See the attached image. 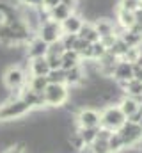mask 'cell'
I'll list each match as a JSON object with an SVG mask.
<instances>
[{
	"label": "cell",
	"mask_w": 142,
	"mask_h": 153,
	"mask_svg": "<svg viewBox=\"0 0 142 153\" xmlns=\"http://www.w3.org/2000/svg\"><path fill=\"white\" fill-rule=\"evenodd\" d=\"M44 100L48 109H59L70 100V87L66 84H48L44 89Z\"/></svg>",
	"instance_id": "obj_1"
},
{
	"label": "cell",
	"mask_w": 142,
	"mask_h": 153,
	"mask_svg": "<svg viewBox=\"0 0 142 153\" xmlns=\"http://www.w3.org/2000/svg\"><path fill=\"white\" fill-rule=\"evenodd\" d=\"M30 111L32 109L21 98L9 100V102L0 105V121H13V119H18V117H25V116H29Z\"/></svg>",
	"instance_id": "obj_2"
},
{
	"label": "cell",
	"mask_w": 142,
	"mask_h": 153,
	"mask_svg": "<svg viewBox=\"0 0 142 153\" xmlns=\"http://www.w3.org/2000/svg\"><path fill=\"white\" fill-rule=\"evenodd\" d=\"M100 112H101V123H100V126L110 128L114 132H117L124 125V121H126V116L121 112L119 105H106L105 109L100 111Z\"/></svg>",
	"instance_id": "obj_3"
},
{
	"label": "cell",
	"mask_w": 142,
	"mask_h": 153,
	"mask_svg": "<svg viewBox=\"0 0 142 153\" xmlns=\"http://www.w3.org/2000/svg\"><path fill=\"white\" fill-rule=\"evenodd\" d=\"M2 80H4V84H5V87H7V89L21 93V87L25 85L27 76H25V71H23L18 64H14V66H9V68L4 71Z\"/></svg>",
	"instance_id": "obj_4"
},
{
	"label": "cell",
	"mask_w": 142,
	"mask_h": 153,
	"mask_svg": "<svg viewBox=\"0 0 142 153\" xmlns=\"http://www.w3.org/2000/svg\"><path fill=\"white\" fill-rule=\"evenodd\" d=\"M117 134L123 137L124 148H135L139 144V141L142 139V126L132 121H124V125L117 130Z\"/></svg>",
	"instance_id": "obj_5"
},
{
	"label": "cell",
	"mask_w": 142,
	"mask_h": 153,
	"mask_svg": "<svg viewBox=\"0 0 142 153\" xmlns=\"http://www.w3.org/2000/svg\"><path fill=\"white\" fill-rule=\"evenodd\" d=\"M75 123L78 128H92V126H100L101 123V112L98 109L92 107H84L78 111V114L75 116Z\"/></svg>",
	"instance_id": "obj_6"
},
{
	"label": "cell",
	"mask_w": 142,
	"mask_h": 153,
	"mask_svg": "<svg viewBox=\"0 0 142 153\" xmlns=\"http://www.w3.org/2000/svg\"><path fill=\"white\" fill-rule=\"evenodd\" d=\"M62 36H64V32H62L61 23H57V22H53V20L43 23V25L39 27V30H37V38L43 39L46 45H52V43L59 41Z\"/></svg>",
	"instance_id": "obj_7"
},
{
	"label": "cell",
	"mask_w": 142,
	"mask_h": 153,
	"mask_svg": "<svg viewBox=\"0 0 142 153\" xmlns=\"http://www.w3.org/2000/svg\"><path fill=\"white\" fill-rule=\"evenodd\" d=\"M112 78H114V80L117 82V85L124 91L128 80L133 78V64H132V62H126V61H119L117 66H115V71H114V76H112Z\"/></svg>",
	"instance_id": "obj_8"
},
{
	"label": "cell",
	"mask_w": 142,
	"mask_h": 153,
	"mask_svg": "<svg viewBox=\"0 0 142 153\" xmlns=\"http://www.w3.org/2000/svg\"><path fill=\"white\" fill-rule=\"evenodd\" d=\"M48 53V45L39 38H34L29 45H27V59L32 61V59H37V57H46Z\"/></svg>",
	"instance_id": "obj_9"
},
{
	"label": "cell",
	"mask_w": 142,
	"mask_h": 153,
	"mask_svg": "<svg viewBox=\"0 0 142 153\" xmlns=\"http://www.w3.org/2000/svg\"><path fill=\"white\" fill-rule=\"evenodd\" d=\"M82 25H84V18L78 13H71L70 16L61 23L64 34H78V30L82 29Z\"/></svg>",
	"instance_id": "obj_10"
},
{
	"label": "cell",
	"mask_w": 142,
	"mask_h": 153,
	"mask_svg": "<svg viewBox=\"0 0 142 153\" xmlns=\"http://www.w3.org/2000/svg\"><path fill=\"white\" fill-rule=\"evenodd\" d=\"M85 82V73H84V68L82 64L75 66L66 71V85L68 87H76V85H82Z\"/></svg>",
	"instance_id": "obj_11"
},
{
	"label": "cell",
	"mask_w": 142,
	"mask_h": 153,
	"mask_svg": "<svg viewBox=\"0 0 142 153\" xmlns=\"http://www.w3.org/2000/svg\"><path fill=\"white\" fill-rule=\"evenodd\" d=\"M115 23L121 25L124 30H130L135 27L137 23V18H135V13H130V11H124V9H119L117 7V13H115Z\"/></svg>",
	"instance_id": "obj_12"
},
{
	"label": "cell",
	"mask_w": 142,
	"mask_h": 153,
	"mask_svg": "<svg viewBox=\"0 0 142 153\" xmlns=\"http://www.w3.org/2000/svg\"><path fill=\"white\" fill-rule=\"evenodd\" d=\"M30 73H32V76H46L50 73L46 57H37V59L30 61Z\"/></svg>",
	"instance_id": "obj_13"
},
{
	"label": "cell",
	"mask_w": 142,
	"mask_h": 153,
	"mask_svg": "<svg viewBox=\"0 0 142 153\" xmlns=\"http://www.w3.org/2000/svg\"><path fill=\"white\" fill-rule=\"evenodd\" d=\"M76 36H78L80 39L89 41V43H96V41H100V34L96 32V29H94V25H92L91 22H84V25H82V29L78 30Z\"/></svg>",
	"instance_id": "obj_14"
},
{
	"label": "cell",
	"mask_w": 142,
	"mask_h": 153,
	"mask_svg": "<svg viewBox=\"0 0 142 153\" xmlns=\"http://www.w3.org/2000/svg\"><path fill=\"white\" fill-rule=\"evenodd\" d=\"M48 13H50V20H53V22H57V23H62L73 11H71L70 7H66L64 4H59V5H55V7H50Z\"/></svg>",
	"instance_id": "obj_15"
},
{
	"label": "cell",
	"mask_w": 142,
	"mask_h": 153,
	"mask_svg": "<svg viewBox=\"0 0 142 153\" xmlns=\"http://www.w3.org/2000/svg\"><path fill=\"white\" fill-rule=\"evenodd\" d=\"M114 23H115V22H112V20H108V18H100V20L92 22V25H94L96 32L100 34V38H105V36L114 34Z\"/></svg>",
	"instance_id": "obj_16"
},
{
	"label": "cell",
	"mask_w": 142,
	"mask_h": 153,
	"mask_svg": "<svg viewBox=\"0 0 142 153\" xmlns=\"http://www.w3.org/2000/svg\"><path fill=\"white\" fill-rule=\"evenodd\" d=\"M61 59H62V70H64V71H68L71 68L82 64V59H80V55H78L75 50H66Z\"/></svg>",
	"instance_id": "obj_17"
},
{
	"label": "cell",
	"mask_w": 142,
	"mask_h": 153,
	"mask_svg": "<svg viewBox=\"0 0 142 153\" xmlns=\"http://www.w3.org/2000/svg\"><path fill=\"white\" fill-rule=\"evenodd\" d=\"M139 107H141V105H139L132 96H128V94H124V98L119 102V109H121V112L126 116V117H130L133 112H137Z\"/></svg>",
	"instance_id": "obj_18"
},
{
	"label": "cell",
	"mask_w": 142,
	"mask_h": 153,
	"mask_svg": "<svg viewBox=\"0 0 142 153\" xmlns=\"http://www.w3.org/2000/svg\"><path fill=\"white\" fill-rule=\"evenodd\" d=\"M98 128H100V126H92V128H78V134H80V137L84 139L85 146H91V144L96 141V137H98Z\"/></svg>",
	"instance_id": "obj_19"
},
{
	"label": "cell",
	"mask_w": 142,
	"mask_h": 153,
	"mask_svg": "<svg viewBox=\"0 0 142 153\" xmlns=\"http://www.w3.org/2000/svg\"><path fill=\"white\" fill-rule=\"evenodd\" d=\"M106 143H108V150H110V153H119L121 150H124V143H123V137H121L117 132H114Z\"/></svg>",
	"instance_id": "obj_20"
},
{
	"label": "cell",
	"mask_w": 142,
	"mask_h": 153,
	"mask_svg": "<svg viewBox=\"0 0 142 153\" xmlns=\"http://www.w3.org/2000/svg\"><path fill=\"white\" fill-rule=\"evenodd\" d=\"M29 87L36 93H44V89L48 87V78L46 76H32L29 80Z\"/></svg>",
	"instance_id": "obj_21"
},
{
	"label": "cell",
	"mask_w": 142,
	"mask_h": 153,
	"mask_svg": "<svg viewBox=\"0 0 142 153\" xmlns=\"http://www.w3.org/2000/svg\"><path fill=\"white\" fill-rule=\"evenodd\" d=\"M124 93L128 96H142V82L137 78H132L128 80L126 87H124Z\"/></svg>",
	"instance_id": "obj_22"
},
{
	"label": "cell",
	"mask_w": 142,
	"mask_h": 153,
	"mask_svg": "<svg viewBox=\"0 0 142 153\" xmlns=\"http://www.w3.org/2000/svg\"><path fill=\"white\" fill-rule=\"evenodd\" d=\"M48 84H66V71L62 68L59 70H50V73L46 75Z\"/></svg>",
	"instance_id": "obj_23"
},
{
	"label": "cell",
	"mask_w": 142,
	"mask_h": 153,
	"mask_svg": "<svg viewBox=\"0 0 142 153\" xmlns=\"http://www.w3.org/2000/svg\"><path fill=\"white\" fill-rule=\"evenodd\" d=\"M117 7L124 9V11H130V13H137L139 9H142V0H119Z\"/></svg>",
	"instance_id": "obj_24"
},
{
	"label": "cell",
	"mask_w": 142,
	"mask_h": 153,
	"mask_svg": "<svg viewBox=\"0 0 142 153\" xmlns=\"http://www.w3.org/2000/svg\"><path fill=\"white\" fill-rule=\"evenodd\" d=\"M64 52H66V48H64V45H62L61 39L55 41V43H52V45H48V53H50V55H59V57H62ZM48 53H46V55H48Z\"/></svg>",
	"instance_id": "obj_25"
},
{
	"label": "cell",
	"mask_w": 142,
	"mask_h": 153,
	"mask_svg": "<svg viewBox=\"0 0 142 153\" xmlns=\"http://www.w3.org/2000/svg\"><path fill=\"white\" fill-rule=\"evenodd\" d=\"M91 150H92V153H110L108 143H106V141H100V139H96V141L91 144Z\"/></svg>",
	"instance_id": "obj_26"
},
{
	"label": "cell",
	"mask_w": 142,
	"mask_h": 153,
	"mask_svg": "<svg viewBox=\"0 0 142 153\" xmlns=\"http://www.w3.org/2000/svg\"><path fill=\"white\" fill-rule=\"evenodd\" d=\"M76 39H78L76 34H64V36L61 38V41H62V45H64V48H66V50H73V46H75Z\"/></svg>",
	"instance_id": "obj_27"
},
{
	"label": "cell",
	"mask_w": 142,
	"mask_h": 153,
	"mask_svg": "<svg viewBox=\"0 0 142 153\" xmlns=\"http://www.w3.org/2000/svg\"><path fill=\"white\" fill-rule=\"evenodd\" d=\"M46 61H48V66H50V70H59V68H62V59L59 57V55H46Z\"/></svg>",
	"instance_id": "obj_28"
},
{
	"label": "cell",
	"mask_w": 142,
	"mask_h": 153,
	"mask_svg": "<svg viewBox=\"0 0 142 153\" xmlns=\"http://www.w3.org/2000/svg\"><path fill=\"white\" fill-rule=\"evenodd\" d=\"M4 153H27V144L21 141V143H16L14 146H11L9 150H5Z\"/></svg>",
	"instance_id": "obj_29"
},
{
	"label": "cell",
	"mask_w": 142,
	"mask_h": 153,
	"mask_svg": "<svg viewBox=\"0 0 142 153\" xmlns=\"http://www.w3.org/2000/svg\"><path fill=\"white\" fill-rule=\"evenodd\" d=\"M126 119H128V121H132V123H137V125H139V123H141V119H142V105L137 109V112H133V114L130 116V117H126Z\"/></svg>",
	"instance_id": "obj_30"
},
{
	"label": "cell",
	"mask_w": 142,
	"mask_h": 153,
	"mask_svg": "<svg viewBox=\"0 0 142 153\" xmlns=\"http://www.w3.org/2000/svg\"><path fill=\"white\" fill-rule=\"evenodd\" d=\"M59 4H61V0H43V5H44V7H48V9H50V7L59 5Z\"/></svg>",
	"instance_id": "obj_31"
},
{
	"label": "cell",
	"mask_w": 142,
	"mask_h": 153,
	"mask_svg": "<svg viewBox=\"0 0 142 153\" xmlns=\"http://www.w3.org/2000/svg\"><path fill=\"white\" fill-rule=\"evenodd\" d=\"M135 64H139V66H142V50H141V55H139V61H137Z\"/></svg>",
	"instance_id": "obj_32"
},
{
	"label": "cell",
	"mask_w": 142,
	"mask_h": 153,
	"mask_svg": "<svg viewBox=\"0 0 142 153\" xmlns=\"http://www.w3.org/2000/svg\"><path fill=\"white\" fill-rule=\"evenodd\" d=\"M139 125H141V126H142V119H141V123H139Z\"/></svg>",
	"instance_id": "obj_33"
},
{
	"label": "cell",
	"mask_w": 142,
	"mask_h": 153,
	"mask_svg": "<svg viewBox=\"0 0 142 153\" xmlns=\"http://www.w3.org/2000/svg\"><path fill=\"white\" fill-rule=\"evenodd\" d=\"M20 2H23V0H20Z\"/></svg>",
	"instance_id": "obj_34"
}]
</instances>
